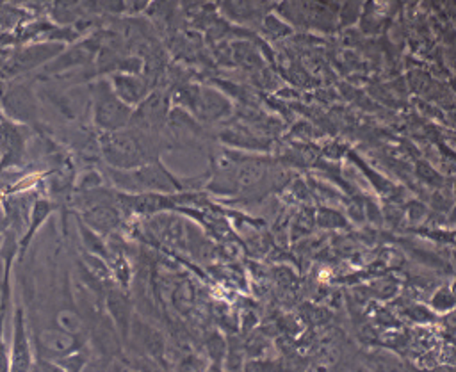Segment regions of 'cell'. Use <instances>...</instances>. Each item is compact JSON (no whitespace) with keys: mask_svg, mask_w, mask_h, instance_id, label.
I'll return each mask as SVG.
<instances>
[{"mask_svg":"<svg viewBox=\"0 0 456 372\" xmlns=\"http://www.w3.org/2000/svg\"><path fill=\"white\" fill-rule=\"evenodd\" d=\"M109 148L110 161H116L118 164H125V166H132V164L137 163L139 150H137L136 141H132L130 137L116 136L110 141Z\"/></svg>","mask_w":456,"mask_h":372,"instance_id":"cell-1","label":"cell"},{"mask_svg":"<svg viewBox=\"0 0 456 372\" xmlns=\"http://www.w3.org/2000/svg\"><path fill=\"white\" fill-rule=\"evenodd\" d=\"M98 120L106 127H116L125 120V111H123L122 103H118L116 100L109 98L103 102L102 109L98 111Z\"/></svg>","mask_w":456,"mask_h":372,"instance_id":"cell-2","label":"cell"}]
</instances>
